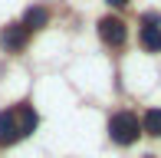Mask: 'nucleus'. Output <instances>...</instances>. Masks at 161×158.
Returning <instances> with one entry per match:
<instances>
[{"mask_svg": "<svg viewBox=\"0 0 161 158\" xmlns=\"http://www.w3.org/2000/svg\"><path fill=\"white\" fill-rule=\"evenodd\" d=\"M36 122H40V116L26 102L13 105V109H3L0 112V145H13V142L26 138L36 128Z\"/></svg>", "mask_w": 161, "mask_h": 158, "instance_id": "1", "label": "nucleus"}, {"mask_svg": "<svg viewBox=\"0 0 161 158\" xmlns=\"http://www.w3.org/2000/svg\"><path fill=\"white\" fill-rule=\"evenodd\" d=\"M138 132H142V122H138V116H131V112H119V116H112V122H108V135H112L115 145H131L138 138Z\"/></svg>", "mask_w": 161, "mask_h": 158, "instance_id": "2", "label": "nucleus"}, {"mask_svg": "<svg viewBox=\"0 0 161 158\" xmlns=\"http://www.w3.org/2000/svg\"><path fill=\"white\" fill-rule=\"evenodd\" d=\"M99 37L108 43V46H122V43H125V23H122L119 17H102L99 20Z\"/></svg>", "mask_w": 161, "mask_h": 158, "instance_id": "3", "label": "nucleus"}, {"mask_svg": "<svg viewBox=\"0 0 161 158\" xmlns=\"http://www.w3.org/2000/svg\"><path fill=\"white\" fill-rule=\"evenodd\" d=\"M26 37H30V33L23 30V23H10V26H3V33H0V43H3V49L17 53V49L26 46Z\"/></svg>", "mask_w": 161, "mask_h": 158, "instance_id": "4", "label": "nucleus"}, {"mask_svg": "<svg viewBox=\"0 0 161 158\" xmlns=\"http://www.w3.org/2000/svg\"><path fill=\"white\" fill-rule=\"evenodd\" d=\"M46 23H49V10H46V7H30L26 17H23V30L26 33H30V30H43Z\"/></svg>", "mask_w": 161, "mask_h": 158, "instance_id": "5", "label": "nucleus"}, {"mask_svg": "<svg viewBox=\"0 0 161 158\" xmlns=\"http://www.w3.org/2000/svg\"><path fill=\"white\" fill-rule=\"evenodd\" d=\"M142 46L148 53H161V26L158 23H145L142 26Z\"/></svg>", "mask_w": 161, "mask_h": 158, "instance_id": "6", "label": "nucleus"}, {"mask_svg": "<svg viewBox=\"0 0 161 158\" xmlns=\"http://www.w3.org/2000/svg\"><path fill=\"white\" fill-rule=\"evenodd\" d=\"M142 132L148 135H161V109H148L142 119Z\"/></svg>", "mask_w": 161, "mask_h": 158, "instance_id": "7", "label": "nucleus"}, {"mask_svg": "<svg viewBox=\"0 0 161 158\" xmlns=\"http://www.w3.org/2000/svg\"><path fill=\"white\" fill-rule=\"evenodd\" d=\"M108 3H112V7H125L128 0H108Z\"/></svg>", "mask_w": 161, "mask_h": 158, "instance_id": "8", "label": "nucleus"}, {"mask_svg": "<svg viewBox=\"0 0 161 158\" xmlns=\"http://www.w3.org/2000/svg\"><path fill=\"white\" fill-rule=\"evenodd\" d=\"M145 158H155V155H145Z\"/></svg>", "mask_w": 161, "mask_h": 158, "instance_id": "9", "label": "nucleus"}]
</instances>
